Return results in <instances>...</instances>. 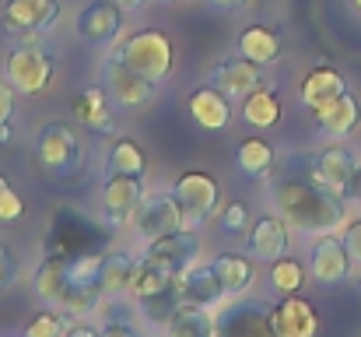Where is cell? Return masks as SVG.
Returning a JSON list of instances; mask_svg holds the SVG:
<instances>
[{
    "label": "cell",
    "mask_w": 361,
    "mask_h": 337,
    "mask_svg": "<svg viewBox=\"0 0 361 337\" xmlns=\"http://www.w3.org/2000/svg\"><path fill=\"white\" fill-rule=\"evenodd\" d=\"M21 256L14 253V246L11 242H0V292H7V288H14L18 281H21Z\"/></svg>",
    "instance_id": "obj_36"
},
{
    "label": "cell",
    "mask_w": 361,
    "mask_h": 337,
    "mask_svg": "<svg viewBox=\"0 0 361 337\" xmlns=\"http://www.w3.org/2000/svg\"><path fill=\"white\" fill-rule=\"evenodd\" d=\"M102 176H147V151L133 137L113 134L102 151Z\"/></svg>",
    "instance_id": "obj_24"
},
{
    "label": "cell",
    "mask_w": 361,
    "mask_h": 337,
    "mask_svg": "<svg viewBox=\"0 0 361 337\" xmlns=\"http://www.w3.org/2000/svg\"><path fill=\"white\" fill-rule=\"evenodd\" d=\"M11 141H14V126H11V119H7V123H0V148L11 144Z\"/></svg>",
    "instance_id": "obj_43"
},
{
    "label": "cell",
    "mask_w": 361,
    "mask_h": 337,
    "mask_svg": "<svg viewBox=\"0 0 361 337\" xmlns=\"http://www.w3.org/2000/svg\"><path fill=\"white\" fill-rule=\"evenodd\" d=\"M200 253H204V235L193 232V228H176V232H169V235H158V239L144 242V253H140V256L161 264L165 271H172V274L179 278L190 264L200 260Z\"/></svg>",
    "instance_id": "obj_12"
},
{
    "label": "cell",
    "mask_w": 361,
    "mask_h": 337,
    "mask_svg": "<svg viewBox=\"0 0 361 337\" xmlns=\"http://www.w3.org/2000/svg\"><path fill=\"white\" fill-rule=\"evenodd\" d=\"M274 165H277V148L267 137L252 134V137L235 144V169L245 179H263V176L274 172Z\"/></svg>",
    "instance_id": "obj_27"
},
{
    "label": "cell",
    "mask_w": 361,
    "mask_h": 337,
    "mask_svg": "<svg viewBox=\"0 0 361 337\" xmlns=\"http://www.w3.org/2000/svg\"><path fill=\"white\" fill-rule=\"evenodd\" d=\"M172 194L183 208V222L193 232H200L211 218H218V211L225 204L221 201V183L207 169H183L172 179Z\"/></svg>",
    "instance_id": "obj_5"
},
{
    "label": "cell",
    "mask_w": 361,
    "mask_h": 337,
    "mask_svg": "<svg viewBox=\"0 0 361 337\" xmlns=\"http://www.w3.org/2000/svg\"><path fill=\"white\" fill-rule=\"evenodd\" d=\"M137 256H140V253H130V249H113V253L102 256L99 285H102L106 299H123V295H130L133 271H137Z\"/></svg>",
    "instance_id": "obj_28"
},
{
    "label": "cell",
    "mask_w": 361,
    "mask_h": 337,
    "mask_svg": "<svg viewBox=\"0 0 361 337\" xmlns=\"http://www.w3.org/2000/svg\"><path fill=\"white\" fill-rule=\"evenodd\" d=\"M358 285H361V278H358Z\"/></svg>",
    "instance_id": "obj_47"
},
{
    "label": "cell",
    "mask_w": 361,
    "mask_h": 337,
    "mask_svg": "<svg viewBox=\"0 0 361 337\" xmlns=\"http://www.w3.org/2000/svg\"><path fill=\"white\" fill-rule=\"evenodd\" d=\"M113 57L123 60L126 67H133L137 74L151 78L154 85L169 81L172 71H176V46L158 28H133V32H126L120 42L113 46Z\"/></svg>",
    "instance_id": "obj_2"
},
{
    "label": "cell",
    "mask_w": 361,
    "mask_h": 337,
    "mask_svg": "<svg viewBox=\"0 0 361 337\" xmlns=\"http://www.w3.org/2000/svg\"><path fill=\"white\" fill-rule=\"evenodd\" d=\"M67 327H71V317L60 313L56 306H46L21 327V337H67Z\"/></svg>",
    "instance_id": "obj_33"
},
{
    "label": "cell",
    "mask_w": 361,
    "mask_h": 337,
    "mask_svg": "<svg viewBox=\"0 0 361 337\" xmlns=\"http://www.w3.org/2000/svg\"><path fill=\"white\" fill-rule=\"evenodd\" d=\"M176 274L165 271L161 264L147 260V256H137V271H133V285H130V295L137 302H147V299H161V295H172L176 292Z\"/></svg>",
    "instance_id": "obj_29"
},
{
    "label": "cell",
    "mask_w": 361,
    "mask_h": 337,
    "mask_svg": "<svg viewBox=\"0 0 361 337\" xmlns=\"http://www.w3.org/2000/svg\"><path fill=\"white\" fill-rule=\"evenodd\" d=\"M355 172H358V155L348 144L334 141V144H326V148H319L312 155V172L309 176L319 179L326 190H334V194H341L348 201L351 187H355Z\"/></svg>",
    "instance_id": "obj_13"
},
{
    "label": "cell",
    "mask_w": 361,
    "mask_h": 337,
    "mask_svg": "<svg viewBox=\"0 0 361 337\" xmlns=\"http://www.w3.org/2000/svg\"><path fill=\"white\" fill-rule=\"evenodd\" d=\"M312 119H316V126H319L323 137H330V141H348V137H355L361 130V102L351 92H344V95H337L334 102L312 110Z\"/></svg>",
    "instance_id": "obj_21"
},
{
    "label": "cell",
    "mask_w": 361,
    "mask_h": 337,
    "mask_svg": "<svg viewBox=\"0 0 361 337\" xmlns=\"http://www.w3.org/2000/svg\"><path fill=\"white\" fill-rule=\"evenodd\" d=\"M348 4H351V11H355V14L361 18V0H348Z\"/></svg>",
    "instance_id": "obj_45"
},
{
    "label": "cell",
    "mask_w": 361,
    "mask_h": 337,
    "mask_svg": "<svg viewBox=\"0 0 361 337\" xmlns=\"http://www.w3.org/2000/svg\"><path fill=\"white\" fill-rule=\"evenodd\" d=\"M25 218V197L14 190V183L0 172V225L21 222Z\"/></svg>",
    "instance_id": "obj_35"
},
{
    "label": "cell",
    "mask_w": 361,
    "mask_h": 337,
    "mask_svg": "<svg viewBox=\"0 0 361 337\" xmlns=\"http://www.w3.org/2000/svg\"><path fill=\"white\" fill-rule=\"evenodd\" d=\"M165 337H218V309L179 306L172 320L161 327Z\"/></svg>",
    "instance_id": "obj_30"
},
{
    "label": "cell",
    "mask_w": 361,
    "mask_h": 337,
    "mask_svg": "<svg viewBox=\"0 0 361 337\" xmlns=\"http://www.w3.org/2000/svg\"><path fill=\"white\" fill-rule=\"evenodd\" d=\"M249 225H252V211H249L245 201H228V204H221V211H218V228H221L225 235H245Z\"/></svg>",
    "instance_id": "obj_34"
},
{
    "label": "cell",
    "mask_w": 361,
    "mask_h": 337,
    "mask_svg": "<svg viewBox=\"0 0 361 337\" xmlns=\"http://www.w3.org/2000/svg\"><path fill=\"white\" fill-rule=\"evenodd\" d=\"M99 337H144L140 327H133L126 317H106L99 324Z\"/></svg>",
    "instance_id": "obj_37"
},
{
    "label": "cell",
    "mask_w": 361,
    "mask_h": 337,
    "mask_svg": "<svg viewBox=\"0 0 361 337\" xmlns=\"http://www.w3.org/2000/svg\"><path fill=\"white\" fill-rule=\"evenodd\" d=\"M113 4L120 7L123 14H137V11H144V7H147L151 0H113Z\"/></svg>",
    "instance_id": "obj_42"
},
{
    "label": "cell",
    "mask_w": 361,
    "mask_h": 337,
    "mask_svg": "<svg viewBox=\"0 0 361 337\" xmlns=\"http://www.w3.org/2000/svg\"><path fill=\"white\" fill-rule=\"evenodd\" d=\"M211 11H221V14H239V11H245L252 0H204Z\"/></svg>",
    "instance_id": "obj_40"
},
{
    "label": "cell",
    "mask_w": 361,
    "mask_h": 337,
    "mask_svg": "<svg viewBox=\"0 0 361 337\" xmlns=\"http://www.w3.org/2000/svg\"><path fill=\"white\" fill-rule=\"evenodd\" d=\"M242 249H245L256 264H270V260L291 253V225L284 222L277 211L259 215L256 222L245 228V235H242Z\"/></svg>",
    "instance_id": "obj_15"
},
{
    "label": "cell",
    "mask_w": 361,
    "mask_h": 337,
    "mask_svg": "<svg viewBox=\"0 0 361 337\" xmlns=\"http://www.w3.org/2000/svg\"><path fill=\"white\" fill-rule=\"evenodd\" d=\"M270 327L274 337H319V309L298 295H277L270 302Z\"/></svg>",
    "instance_id": "obj_16"
},
{
    "label": "cell",
    "mask_w": 361,
    "mask_h": 337,
    "mask_svg": "<svg viewBox=\"0 0 361 337\" xmlns=\"http://www.w3.org/2000/svg\"><path fill=\"white\" fill-rule=\"evenodd\" d=\"M67 337H99V324L95 320H71Z\"/></svg>",
    "instance_id": "obj_41"
},
{
    "label": "cell",
    "mask_w": 361,
    "mask_h": 337,
    "mask_svg": "<svg viewBox=\"0 0 361 337\" xmlns=\"http://www.w3.org/2000/svg\"><path fill=\"white\" fill-rule=\"evenodd\" d=\"M355 271V256L344 242L341 232H326V235H316L312 242V253H309V274L316 285H344Z\"/></svg>",
    "instance_id": "obj_10"
},
{
    "label": "cell",
    "mask_w": 361,
    "mask_h": 337,
    "mask_svg": "<svg viewBox=\"0 0 361 337\" xmlns=\"http://www.w3.org/2000/svg\"><path fill=\"white\" fill-rule=\"evenodd\" d=\"M130 232L140 239V242H151L158 235H169L176 228H186L183 222V208L176 201L172 190H147L144 201L137 204V211L130 215Z\"/></svg>",
    "instance_id": "obj_7"
},
{
    "label": "cell",
    "mask_w": 361,
    "mask_h": 337,
    "mask_svg": "<svg viewBox=\"0 0 361 337\" xmlns=\"http://www.w3.org/2000/svg\"><path fill=\"white\" fill-rule=\"evenodd\" d=\"M14 106H18V92H14V85L0 74V123H7V119L14 116Z\"/></svg>",
    "instance_id": "obj_38"
},
{
    "label": "cell",
    "mask_w": 361,
    "mask_h": 337,
    "mask_svg": "<svg viewBox=\"0 0 361 337\" xmlns=\"http://www.w3.org/2000/svg\"><path fill=\"white\" fill-rule=\"evenodd\" d=\"M176 292H179V306L221 309V306L228 302V295H225V288H221V281H218V274H214L211 260H207V264H204V260L190 264V267L179 274Z\"/></svg>",
    "instance_id": "obj_17"
},
{
    "label": "cell",
    "mask_w": 361,
    "mask_h": 337,
    "mask_svg": "<svg viewBox=\"0 0 361 337\" xmlns=\"http://www.w3.org/2000/svg\"><path fill=\"white\" fill-rule=\"evenodd\" d=\"M99 85L106 88L109 102L120 112H137L158 99V85L151 78L137 74L133 67H126L113 53L102 57V64H99Z\"/></svg>",
    "instance_id": "obj_6"
},
{
    "label": "cell",
    "mask_w": 361,
    "mask_h": 337,
    "mask_svg": "<svg viewBox=\"0 0 361 337\" xmlns=\"http://www.w3.org/2000/svg\"><path fill=\"white\" fill-rule=\"evenodd\" d=\"M71 112L88 134H99V137H113L116 134V106L109 102L102 85H92V88L78 92L71 99Z\"/></svg>",
    "instance_id": "obj_19"
},
{
    "label": "cell",
    "mask_w": 361,
    "mask_h": 337,
    "mask_svg": "<svg viewBox=\"0 0 361 337\" xmlns=\"http://www.w3.org/2000/svg\"><path fill=\"white\" fill-rule=\"evenodd\" d=\"M281 49H284L281 32L270 28V25H259V21L245 25L239 32V39H235V53L252 60V64H259V67H274L281 60Z\"/></svg>",
    "instance_id": "obj_23"
},
{
    "label": "cell",
    "mask_w": 361,
    "mask_h": 337,
    "mask_svg": "<svg viewBox=\"0 0 361 337\" xmlns=\"http://www.w3.org/2000/svg\"><path fill=\"white\" fill-rule=\"evenodd\" d=\"M207 85L221 88L228 99H245L256 88H274L267 67H259V64H252L245 57H225V60H218L211 67V74H207Z\"/></svg>",
    "instance_id": "obj_14"
},
{
    "label": "cell",
    "mask_w": 361,
    "mask_h": 337,
    "mask_svg": "<svg viewBox=\"0 0 361 337\" xmlns=\"http://www.w3.org/2000/svg\"><path fill=\"white\" fill-rule=\"evenodd\" d=\"M341 235H344V242H348L351 256H355V260H361V215H358V218H348V225L341 228Z\"/></svg>",
    "instance_id": "obj_39"
},
{
    "label": "cell",
    "mask_w": 361,
    "mask_h": 337,
    "mask_svg": "<svg viewBox=\"0 0 361 337\" xmlns=\"http://www.w3.org/2000/svg\"><path fill=\"white\" fill-rule=\"evenodd\" d=\"M147 194V176H102L99 211L109 228H123Z\"/></svg>",
    "instance_id": "obj_11"
},
{
    "label": "cell",
    "mask_w": 361,
    "mask_h": 337,
    "mask_svg": "<svg viewBox=\"0 0 361 337\" xmlns=\"http://www.w3.org/2000/svg\"><path fill=\"white\" fill-rule=\"evenodd\" d=\"M4 78L14 85L18 95L35 99V95H42V92L53 85V78H56V60H53V53H49L46 46H39V42H18V46H11L7 57H4Z\"/></svg>",
    "instance_id": "obj_4"
},
{
    "label": "cell",
    "mask_w": 361,
    "mask_h": 337,
    "mask_svg": "<svg viewBox=\"0 0 361 337\" xmlns=\"http://www.w3.org/2000/svg\"><path fill=\"white\" fill-rule=\"evenodd\" d=\"M211 267H214V274H218V281H221V288H225L228 299L249 295V288L256 281V260L245 249L242 253H218L211 260Z\"/></svg>",
    "instance_id": "obj_25"
},
{
    "label": "cell",
    "mask_w": 361,
    "mask_h": 337,
    "mask_svg": "<svg viewBox=\"0 0 361 337\" xmlns=\"http://www.w3.org/2000/svg\"><path fill=\"white\" fill-rule=\"evenodd\" d=\"M35 158L39 165L56 176V179H71L81 172V162H85V144H81V134L63 123V119H49L42 123V130L35 134Z\"/></svg>",
    "instance_id": "obj_3"
},
{
    "label": "cell",
    "mask_w": 361,
    "mask_h": 337,
    "mask_svg": "<svg viewBox=\"0 0 361 337\" xmlns=\"http://www.w3.org/2000/svg\"><path fill=\"white\" fill-rule=\"evenodd\" d=\"M60 21V0H4V25L11 32L46 35Z\"/></svg>",
    "instance_id": "obj_20"
},
{
    "label": "cell",
    "mask_w": 361,
    "mask_h": 337,
    "mask_svg": "<svg viewBox=\"0 0 361 337\" xmlns=\"http://www.w3.org/2000/svg\"><path fill=\"white\" fill-rule=\"evenodd\" d=\"M270 204L274 211L291 225V232H302L309 239L341 232L348 225V201L334 190H326L312 176H281L270 183Z\"/></svg>",
    "instance_id": "obj_1"
},
{
    "label": "cell",
    "mask_w": 361,
    "mask_h": 337,
    "mask_svg": "<svg viewBox=\"0 0 361 337\" xmlns=\"http://www.w3.org/2000/svg\"><path fill=\"white\" fill-rule=\"evenodd\" d=\"M67 260H71V253H46L39 260V267L32 274V288H35V299L42 306H56L60 302V295H63V288L71 281L67 278Z\"/></svg>",
    "instance_id": "obj_26"
},
{
    "label": "cell",
    "mask_w": 361,
    "mask_h": 337,
    "mask_svg": "<svg viewBox=\"0 0 361 337\" xmlns=\"http://www.w3.org/2000/svg\"><path fill=\"white\" fill-rule=\"evenodd\" d=\"M344 92H348V78L337 67H330V64H319V67L305 71L302 81H298V102L309 112L326 106V102H334Z\"/></svg>",
    "instance_id": "obj_22"
},
{
    "label": "cell",
    "mask_w": 361,
    "mask_h": 337,
    "mask_svg": "<svg viewBox=\"0 0 361 337\" xmlns=\"http://www.w3.org/2000/svg\"><path fill=\"white\" fill-rule=\"evenodd\" d=\"M281 95L274 92V88H256V92H249L245 99H242V123L245 126H252V130H270V126H277L281 123Z\"/></svg>",
    "instance_id": "obj_31"
},
{
    "label": "cell",
    "mask_w": 361,
    "mask_h": 337,
    "mask_svg": "<svg viewBox=\"0 0 361 337\" xmlns=\"http://www.w3.org/2000/svg\"><path fill=\"white\" fill-rule=\"evenodd\" d=\"M186 112H190V119H193L200 130H211V134L228 130L232 119H235L232 99H228L221 88H214V85H200V88H193V92L186 95Z\"/></svg>",
    "instance_id": "obj_18"
},
{
    "label": "cell",
    "mask_w": 361,
    "mask_h": 337,
    "mask_svg": "<svg viewBox=\"0 0 361 337\" xmlns=\"http://www.w3.org/2000/svg\"><path fill=\"white\" fill-rule=\"evenodd\" d=\"M267 285H270L274 295H298L309 285V267L298 256L284 253V256L267 264Z\"/></svg>",
    "instance_id": "obj_32"
},
{
    "label": "cell",
    "mask_w": 361,
    "mask_h": 337,
    "mask_svg": "<svg viewBox=\"0 0 361 337\" xmlns=\"http://www.w3.org/2000/svg\"><path fill=\"white\" fill-rule=\"evenodd\" d=\"M165 4H190V0H165Z\"/></svg>",
    "instance_id": "obj_46"
},
{
    "label": "cell",
    "mask_w": 361,
    "mask_h": 337,
    "mask_svg": "<svg viewBox=\"0 0 361 337\" xmlns=\"http://www.w3.org/2000/svg\"><path fill=\"white\" fill-rule=\"evenodd\" d=\"M218 337H274L267 299H228L218 309Z\"/></svg>",
    "instance_id": "obj_9"
},
{
    "label": "cell",
    "mask_w": 361,
    "mask_h": 337,
    "mask_svg": "<svg viewBox=\"0 0 361 337\" xmlns=\"http://www.w3.org/2000/svg\"><path fill=\"white\" fill-rule=\"evenodd\" d=\"M351 197L361 204V158H358V172H355V187H351Z\"/></svg>",
    "instance_id": "obj_44"
},
{
    "label": "cell",
    "mask_w": 361,
    "mask_h": 337,
    "mask_svg": "<svg viewBox=\"0 0 361 337\" xmlns=\"http://www.w3.org/2000/svg\"><path fill=\"white\" fill-rule=\"evenodd\" d=\"M126 35V14L113 0H92L74 14V39L85 46H116Z\"/></svg>",
    "instance_id": "obj_8"
},
{
    "label": "cell",
    "mask_w": 361,
    "mask_h": 337,
    "mask_svg": "<svg viewBox=\"0 0 361 337\" xmlns=\"http://www.w3.org/2000/svg\"><path fill=\"white\" fill-rule=\"evenodd\" d=\"M18 337H21V334H18Z\"/></svg>",
    "instance_id": "obj_48"
}]
</instances>
